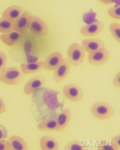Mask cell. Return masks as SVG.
Listing matches in <instances>:
<instances>
[{
    "label": "cell",
    "mask_w": 120,
    "mask_h": 150,
    "mask_svg": "<svg viewBox=\"0 0 120 150\" xmlns=\"http://www.w3.org/2000/svg\"><path fill=\"white\" fill-rule=\"evenodd\" d=\"M6 111V107L3 99L0 97V115L4 113Z\"/></svg>",
    "instance_id": "f546056e"
},
{
    "label": "cell",
    "mask_w": 120,
    "mask_h": 150,
    "mask_svg": "<svg viewBox=\"0 0 120 150\" xmlns=\"http://www.w3.org/2000/svg\"><path fill=\"white\" fill-rule=\"evenodd\" d=\"M81 46L85 52L89 53L105 47L103 42L96 38L84 39L81 42Z\"/></svg>",
    "instance_id": "5bb4252c"
},
{
    "label": "cell",
    "mask_w": 120,
    "mask_h": 150,
    "mask_svg": "<svg viewBox=\"0 0 120 150\" xmlns=\"http://www.w3.org/2000/svg\"><path fill=\"white\" fill-rule=\"evenodd\" d=\"M45 81V77L42 75H39L31 78L24 87V93L27 95L32 94L35 91L42 87Z\"/></svg>",
    "instance_id": "7c38bea8"
},
{
    "label": "cell",
    "mask_w": 120,
    "mask_h": 150,
    "mask_svg": "<svg viewBox=\"0 0 120 150\" xmlns=\"http://www.w3.org/2000/svg\"><path fill=\"white\" fill-rule=\"evenodd\" d=\"M14 30L13 23L2 18H0V33H6Z\"/></svg>",
    "instance_id": "44dd1931"
},
{
    "label": "cell",
    "mask_w": 120,
    "mask_h": 150,
    "mask_svg": "<svg viewBox=\"0 0 120 150\" xmlns=\"http://www.w3.org/2000/svg\"><path fill=\"white\" fill-rule=\"evenodd\" d=\"M70 68V64L68 59L64 58L61 64L54 71V81L58 83L64 80L69 74Z\"/></svg>",
    "instance_id": "8fae6325"
},
{
    "label": "cell",
    "mask_w": 120,
    "mask_h": 150,
    "mask_svg": "<svg viewBox=\"0 0 120 150\" xmlns=\"http://www.w3.org/2000/svg\"><path fill=\"white\" fill-rule=\"evenodd\" d=\"M11 150L8 141L5 140L0 141V150Z\"/></svg>",
    "instance_id": "83f0119b"
},
{
    "label": "cell",
    "mask_w": 120,
    "mask_h": 150,
    "mask_svg": "<svg viewBox=\"0 0 120 150\" xmlns=\"http://www.w3.org/2000/svg\"><path fill=\"white\" fill-rule=\"evenodd\" d=\"M63 93L65 97L70 101L79 102L83 99V92L81 87L74 83H69L64 87Z\"/></svg>",
    "instance_id": "8992f818"
},
{
    "label": "cell",
    "mask_w": 120,
    "mask_h": 150,
    "mask_svg": "<svg viewBox=\"0 0 120 150\" xmlns=\"http://www.w3.org/2000/svg\"><path fill=\"white\" fill-rule=\"evenodd\" d=\"M64 149L66 150H88L89 148L88 146H81L80 142L75 141L67 144Z\"/></svg>",
    "instance_id": "603a6c76"
},
{
    "label": "cell",
    "mask_w": 120,
    "mask_h": 150,
    "mask_svg": "<svg viewBox=\"0 0 120 150\" xmlns=\"http://www.w3.org/2000/svg\"><path fill=\"white\" fill-rule=\"evenodd\" d=\"M111 33L114 39L118 43H120V24L114 22L111 23L109 27Z\"/></svg>",
    "instance_id": "7402d4cb"
},
{
    "label": "cell",
    "mask_w": 120,
    "mask_h": 150,
    "mask_svg": "<svg viewBox=\"0 0 120 150\" xmlns=\"http://www.w3.org/2000/svg\"><path fill=\"white\" fill-rule=\"evenodd\" d=\"M20 68L25 75L35 74L44 69V61L22 63L20 65Z\"/></svg>",
    "instance_id": "2e32d148"
},
{
    "label": "cell",
    "mask_w": 120,
    "mask_h": 150,
    "mask_svg": "<svg viewBox=\"0 0 120 150\" xmlns=\"http://www.w3.org/2000/svg\"><path fill=\"white\" fill-rule=\"evenodd\" d=\"M114 86L117 88H120V73H117L114 77L113 80Z\"/></svg>",
    "instance_id": "f1b7e54d"
},
{
    "label": "cell",
    "mask_w": 120,
    "mask_h": 150,
    "mask_svg": "<svg viewBox=\"0 0 120 150\" xmlns=\"http://www.w3.org/2000/svg\"><path fill=\"white\" fill-rule=\"evenodd\" d=\"M7 64V58L5 52L0 51V72L6 68Z\"/></svg>",
    "instance_id": "d4e9b609"
},
{
    "label": "cell",
    "mask_w": 120,
    "mask_h": 150,
    "mask_svg": "<svg viewBox=\"0 0 120 150\" xmlns=\"http://www.w3.org/2000/svg\"><path fill=\"white\" fill-rule=\"evenodd\" d=\"M109 53L105 47L89 53L88 56L89 63L91 65L99 67L105 64L109 60Z\"/></svg>",
    "instance_id": "5b68a950"
},
{
    "label": "cell",
    "mask_w": 120,
    "mask_h": 150,
    "mask_svg": "<svg viewBox=\"0 0 120 150\" xmlns=\"http://www.w3.org/2000/svg\"><path fill=\"white\" fill-rule=\"evenodd\" d=\"M11 150H26L28 146L26 142L22 137L17 135L11 136L8 140Z\"/></svg>",
    "instance_id": "ffe728a7"
},
{
    "label": "cell",
    "mask_w": 120,
    "mask_h": 150,
    "mask_svg": "<svg viewBox=\"0 0 120 150\" xmlns=\"http://www.w3.org/2000/svg\"><path fill=\"white\" fill-rule=\"evenodd\" d=\"M58 127L56 117L44 120L39 122L37 125L38 129L43 131H57Z\"/></svg>",
    "instance_id": "d6986e66"
},
{
    "label": "cell",
    "mask_w": 120,
    "mask_h": 150,
    "mask_svg": "<svg viewBox=\"0 0 120 150\" xmlns=\"http://www.w3.org/2000/svg\"><path fill=\"white\" fill-rule=\"evenodd\" d=\"M72 112L70 109L65 108L56 116L58 123L57 132H62L66 128L71 120Z\"/></svg>",
    "instance_id": "9a60e30c"
},
{
    "label": "cell",
    "mask_w": 120,
    "mask_h": 150,
    "mask_svg": "<svg viewBox=\"0 0 120 150\" xmlns=\"http://www.w3.org/2000/svg\"><path fill=\"white\" fill-rule=\"evenodd\" d=\"M98 150H115L112 146L109 145L102 146L99 145L98 146Z\"/></svg>",
    "instance_id": "4dcf8cb0"
},
{
    "label": "cell",
    "mask_w": 120,
    "mask_h": 150,
    "mask_svg": "<svg viewBox=\"0 0 120 150\" xmlns=\"http://www.w3.org/2000/svg\"><path fill=\"white\" fill-rule=\"evenodd\" d=\"M25 76L21 69L15 67L6 68L0 72V81L6 84L15 85L22 81Z\"/></svg>",
    "instance_id": "7a4b0ae2"
},
{
    "label": "cell",
    "mask_w": 120,
    "mask_h": 150,
    "mask_svg": "<svg viewBox=\"0 0 120 150\" xmlns=\"http://www.w3.org/2000/svg\"><path fill=\"white\" fill-rule=\"evenodd\" d=\"M105 27L104 23L100 21H95L83 27L80 33L83 36L91 37L99 35Z\"/></svg>",
    "instance_id": "9c48e42d"
},
{
    "label": "cell",
    "mask_w": 120,
    "mask_h": 150,
    "mask_svg": "<svg viewBox=\"0 0 120 150\" xmlns=\"http://www.w3.org/2000/svg\"><path fill=\"white\" fill-rule=\"evenodd\" d=\"M32 98L39 116L44 120L51 116L55 108V96L52 90L43 87L35 91Z\"/></svg>",
    "instance_id": "6da1fadb"
},
{
    "label": "cell",
    "mask_w": 120,
    "mask_h": 150,
    "mask_svg": "<svg viewBox=\"0 0 120 150\" xmlns=\"http://www.w3.org/2000/svg\"><path fill=\"white\" fill-rule=\"evenodd\" d=\"M21 34L14 30L7 33H2L0 36V39L4 44L8 46H11L19 40Z\"/></svg>",
    "instance_id": "e0dca14e"
},
{
    "label": "cell",
    "mask_w": 120,
    "mask_h": 150,
    "mask_svg": "<svg viewBox=\"0 0 120 150\" xmlns=\"http://www.w3.org/2000/svg\"><path fill=\"white\" fill-rule=\"evenodd\" d=\"M8 136V132L6 128L0 125V141L5 140Z\"/></svg>",
    "instance_id": "4316f807"
},
{
    "label": "cell",
    "mask_w": 120,
    "mask_h": 150,
    "mask_svg": "<svg viewBox=\"0 0 120 150\" xmlns=\"http://www.w3.org/2000/svg\"><path fill=\"white\" fill-rule=\"evenodd\" d=\"M112 146L114 150L120 149V135L113 137L112 140Z\"/></svg>",
    "instance_id": "484cf974"
},
{
    "label": "cell",
    "mask_w": 120,
    "mask_h": 150,
    "mask_svg": "<svg viewBox=\"0 0 120 150\" xmlns=\"http://www.w3.org/2000/svg\"><path fill=\"white\" fill-rule=\"evenodd\" d=\"M107 14L112 19L117 20H120V6L119 5L112 6L107 10Z\"/></svg>",
    "instance_id": "cb8c5ba5"
},
{
    "label": "cell",
    "mask_w": 120,
    "mask_h": 150,
    "mask_svg": "<svg viewBox=\"0 0 120 150\" xmlns=\"http://www.w3.org/2000/svg\"><path fill=\"white\" fill-rule=\"evenodd\" d=\"M91 110L93 116L100 120H108L115 113V110L110 105L102 101L93 104Z\"/></svg>",
    "instance_id": "3957f363"
},
{
    "label": "cell",
    "mask_w": 120,
    "mask_h": 150,
    "mask_svg": "<svg viewBox=\"0 0 120 150\" xmlns=\"http://www.w3.org/2000/svg\"><path fill=\"white\" fill-rule=\"evenodd\" d=\"M25 10L21 6H12L8 7L4 11L2 18L14 23Z\"/></svg>",
    "instance_id": "4fadbf2b"
},
{
    "label": "cell",
    "mask_w": 120,
    "mask_h": 150,
    "mask_svg": "<svg viewBox=\"0 0 120 150\" xmlns=\"http://www.w3.org/2000/svg\"><path fill=\"white\" fill-rule=\"evenodd\" d=\"M67 56L70 64L74 67H78L84 61L85 52L81 45L75 42L71 44L69 47Z\"/></svg>",
    "instance_id": "277c9868"
},
{
    "label": "cell",
    "mask_w": 120,
    "mask_h": 150,
    "mask_svg": "<svg viewBox=\"0 0 120 150\" xmlns=\"http://www.w3.org/2000/svg\"><path fill=\"white\" fill-rule=\"evenodd\" d=\"M63 59L62 54L59 52L51 53L44 61V69L47 71H54L61 64Z\"/></svg>",
    "instance_id": "30bf717a"
},
{
    "label": "cell",
    "mask_w": 120,
    "mask_h": 150,
    "mask_svg": "<svg viewBox=\"0 0 120 150\" xmlns=\"http://www.w3.org/2000/svg\"><path fill=\"white\" fill-rule=\"evenodd\" d=\"M40 146L43 150H57L59 149V144L53 137L48 135H44L40 140Z\"/></svg>",
    "instance_id": "ac0fdd59"
},
{
    "label": "cell",
    "mask_w": 120,
    "mask_h": 150,
    "mask_svg": "<svg viewBox=\"0 0 120 150\" xmlns=\"http://www.w3.org/2000/svg\"><path fill=\"white\" fill-rule=\"evenodd\" d=\"M29 29L34 35L41 37L45 36L49 31L46 23L37 16H33Z\"/></svg>",
    "instance_id": "ba28073f"
},
{
    "label": "cell",
    "mask_w": 120,
    "mask_h": 150,
    "mask_svg": "<svg viewBox=\"0 0 120 150\" xmlns=\"http://www.w3.org/2000/svg\"><path fill=\"white\" fill-rule=\"evenodd\" d=\"M98 1L102 4L105 5H111L116 1H104V0H102V1L100 0V1Z\"/></svg>",
    "instance_id": "1f68e13d"
},
{
    "label": "cell",
    "mask_w": 120,
    "mask_h": 150,
    "mask_svg": "<svg viewBox=\"0 0 120 150\" xmlns=\"http://www.w3.org/2000/svg\"><path fill=\"white\" fill-rule=\"evenodd\" d=\"M32 17L31 12L25 10L13 23L14 30L22 34L27 32L29 29Z\"/></svg>",
    "instance_id": "52a82bcc"
}]
</instances>
